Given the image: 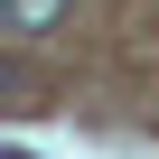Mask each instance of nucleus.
<instances>
[{
    "label": "nucleus",
    "mask_w": 159,
    "mask_h": 159,
    "mask_svg": "<svg viewBox=\"0 0 159 159\" xmlns=\"http://www.w3.org/2000/svg\"><path fill=\"white\" fill-rule=\"evenodd\" d=\"M0 10H10V28H19V38H47V28L75 10V0H0Z\"/></svg>",
    "instance_id": "1"
},
{
    "label": "nucleus",
    "mask_w": 159,
    "mask_h": 159,
    "mask_svg": "<svg viewBox=\"0 0 159 159\" xmlns=\"http://www.w3.org/2000/svg\"><path fill=\"white\" fill-rule=\"evenodd\" d=\"M10 159H28V150H10Z\"/></svg>",
    "instance_id": "2"
}]
</instances>
